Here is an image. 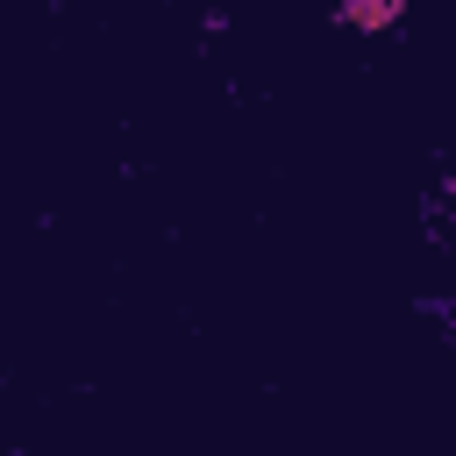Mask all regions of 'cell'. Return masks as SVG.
<instances>
[{
	"label": "cell",
	"instance_id": "6da1fadb",
	"mask_svg": "<svg viewBox=\"0 0 456 456\" xmlns=\"http://www.w3.org/2000/svg\"><path fill=\"white\" fill-rule=\"evenodd\" d=\"M399 7H406V0H342V14H335V21H342V28H370V36H378V28H392V21H399Z\"/></svg>",
	"mask_w": 456,
	"mask_h": 456
}]
</instances>
